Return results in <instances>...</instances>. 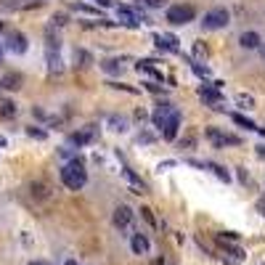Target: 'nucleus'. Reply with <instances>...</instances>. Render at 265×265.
I'll return each mask as SVG.
<instances>
[{
    "label": "nucleus",
    "instance_id": "1",
    "mask_svg": "<svg viewBox=\"0 0 265 265\" xmlns=\"http://www.w3.org/2000/svg\"><path fill=\"white\" fill-rule=\"evenodd\" d=\"M61 183L69 191H80L88 183V170H85V162L80 157L69 159V162L61 167Z\"/></svg>",
    "mask_w": 265,
    "mask_h": 265
},
{
    "label": "nucleus",
    "instance_id": "2",
    "mask_svg": "<svg viewBox=\"0 0 265 265\" xmlns=\"http://www.w3.org/2000/svg\"><path fill=\"white\" fill-rule=\"evenodd\" d=\"M228 21H231V14H228L225 8H212L204 14L202 27L204 29H223V27H228Z\"/></svg>",
    "mask_w": 265,
    "mask_h": 265
},
{
    "label": "nucleus",
    "instance_id": "3",
    "mask_svg": "<svg viewBox=\"0 0 265 265\" xmlns=\"http://www.w3.org/2000/svg\"><path fill=\"white\" fill-rule=\"evenodd\" d=\"M194 16H197V8L194 6H170L167 8V21L170 24H188V21H194Z\"/></svg>",
    "mask_w": 265,
    "mask_h": 265
},
{
    "label": "nucleus",
    "instance_id": "4",
    "mask_svg": "<svg viewBox=\"0 0 265 265\" xmlns=\"http://www.w3.org/2000/svg\"><path fill=\"white\" fill-rule=\"evenodd\" d=\"M199 98H202L204 103H210V106L217 109V111L223 109V93H220V88H215V83L199 85Z\"/></svg>",
    "mask_w": 265,
    "mask_h": 265
},
{
    "label": "nucleus",
    "instance_id": "5",
    "mask_svg": "<svg viewBox=\"0 0 265 265\" xmlns=\"http://www.w3.org/2000/svg\"><path fill=\"white\" fill-rule=\"evenodd\" d=\"M204 135L210 138V141H212V143H215L217 148H225V146H239V143H241V141H239L236 135L220 133V130H217V128H207V130H204Z\"/></svg>",
    "mask_w": 265,
    "mask_h": 265
},
{
    "label": "nucleus",
    "instance_id": "6",
    "mask_svg": "<svg viewBox=\"0 0 265 265\" xmlns=\"http://www.w3.org/2000/svg\"><path fill=\"white\" fill-rule=\"evenodd\" d=\"M172 114V103L170 101H162V103H157V109L152 111V125L162 133V128H165V122H167V117Z\"/></svg>",
    "mask_w": 265,
    "mask_h": 265
},
{
    "label": "nucleus",
    "instance_id": "7",
    "mask_svg": "<svg viewBox=\"0 0 265 265\" xmlns=\"http://www.w3.org/2000/svg\"><path fill=\"white\" fill-rule=\"evenodd\" d=\"M178 130H180V111L172 109V114L167 117L165 128H162V138H165V141H175V138H178Z\"/></svg>",
    "mask_w": 265,
    "mask_h": 265
},
{
    "label": "nucleus",
    "instance_id": "8",
    "mask_svg": "<svg viewBox=\"0 0 265 265\" xmlns=\"http://www.w3.org/2000/svg\"><path fill=\"white\" fill-rule=\"evenodd\" d=\"M154 43H157V48H162V51H170V53H180V40L175 37V34H170V32H162V34H154Z\"/></svg>",
    "mask_w": 265,
    "mask_h": 265
},
{
    "label": "nucleus",
    "instance_id": "9",
    "mask_svg": "<svg viewBox=\"0 0 265 265\" xmlns=\"http://www.w3.org/2000/svg\"><path fill=\"white\" fill-rule=\"evenodd\" d=\"M135 69H138V72H143V74H148L154 83H162V80H165V74L157 69V61L154 59H141V61L135 64Z\"/></svg>",
    "mask_w": 265,
    "mask_h": 265
},
{
    "label": "nucleus",
    "instance_id": "10",
    "mask_svg": "<svg viewBox=\"0 0 265 265\" xmlns=\"http://www.w3.org/2000/svg\"><path fill=\"white\" fill-rule=\"evenodd\" d=\"M6 48L11 51V53H16V56H21V53H27V48H29V43H27V37L21 32H11L8 34V45Z\"/></svg>",
    "mask_w": 265,
    "mask_h": 265
},
{
    "label": "nucleus",
    "instance_id": "11",
    "mask_svg": "<svg viewBox=\"0 0 265 265\" xmlns=\"http://www.w3.org/2000/svg\"><path fill=\"white\" fill-rule=\"evenodd\" d=\"M130 220H133V210H130L128 204H120L117 210H114V215H111V223L117 225V228L130 225Z\"/></svg>",
    "mask_w": 265,
    "mask_h": 265
},
{
    "label": "nucleus",
    "instance_id": "12",
    "mask_svg": "<svg viewBox=\"0 0 265 265\" xmlns=\"http://www.w3.org/2000/svg\"><path fill=\"white\" fill-rule=\"evenodd\" d=\"M122 178L130 183V191H133V194H146V191H148V186H146V183L135 175V172H133L130 167H122Z\"/></svg>",
    "mask_w": 265,
    "mask_h": 265
},
{
    "label": "nucleus",
    "instance_id": "13",
    "mask_svg": "<svg viewBox=\"0 0 265 265\" xmlns=\"http://www.w3.org/2000/svg\"><path fill=\"white\" fill-rule=\"evenodd\" d=\"M96 138V128L90 125V128H85V130H77V133H72L69 135V143L72 146H88L90 141Z\"/></svg>",
    "mask_w": 265,
    "mask_h": 265
},
{
    "label": "nucleus",
    "instance_id": "14",
    "mask_svg": "<svg viewBox=\"0 0 265 265\" xmlns=\"http://www.w3.org/2000/svg\"><path fill=\"white\" fill-rule=\"evenodd\" d=\"M217 244L225 249V255H231V257H236V260H244V257H247V252L241 249V247H236V241H228V239H223V236H217Z\"/></svg>",
    "mask_w": 265,
    "mask_h": 265
},
{
    "label": "nucleus",
    "instance_id": "15",
    "mask_svg": "<svg viewBox=\"0 0 265 265\" xmlns=\"http://www.w3.org/2000/svg\"><path fill=\"white\" fill-rule=\"evenodd\" d=\"M260 43H262V37L257 32H241V37H239V45H241V48H247V51L260 48Z\"/></svg>",
    "mask_w": 265,
    "mask_h": 265
},
{
    "label": "nucleus",
    "instance_id": "16",
    "mask_svg": "<svg viewBox=\"0 0 265 265\" xmlns=\"http://www.w3.org/2000/svg\"><path fill=\"white\" fill-rule=\"evenodd\" d=\"M45 56H48V72L61 74V72H64V61H61L59 51H45Z\"/></svg>",
    "mask_w": 265,
    "mask_h": 265
},
{
    "label": "nucleus",
    "instance_id": "17",
    "mask_svg": "<svg viewBox=\"0 0 265 265\" xmlns=\"http://www.w3.org/2000/svg\"><path fill=\"white\" fill-rule=\"evenodd\" d=\"M148 247H152V244H148V239H146L143 234H135V236L130 239V249L135 252V255H146Z\"/></svg>",
    "mask_w": 265,
    "mask_h": 265
},
{
    "label": "nucleus",
    "instance_id": "18",
    "mask_svg": "<svg viewBox=\"0 0 265 265\" xmlns=\"http://www.w3.org/2000/svg\"><path fill=\"white\" fill-rule=\"evenodd\" d=\"M122 61H125V59H103V61H101V69H103L106 74H120V72H122Z\"/></svg>",
    "mask_w": 265,
    "mask_h": 265
},
{
    "label": "nucleus",
    "instance_id": "19",
    "mask_svg": "<svg viewBox=\"0 0 265 265\" xmlns=\"http://www.w3.org/2000/svg\"><path fill=\"white\" fill-rule=\"evenodd\" d=\"M106 125L111 130H117V133H128V120L120 117V114H111V117L106 120Z\"/></svg>",
    "mask_w": 265,
    "mask_h": 265
},
{
    "label": "nucleus",
    "instance_id": "20",
    "mask_svg": "<svg viewBox=\"0 0 265 265\" xmlns=\"http://www.w3.org/2000/svg\"><path fill=\"white\" fill-rule=\"evenodd\" d=\"M0 88H6V90H19V88H21V74H6L3 80H0Z\"/></svg>",
    "mask_w": 265,
    "mask_h": 265
},
{
    "label": "nucleus",
    "instance_id": "21",
    "mask_svg": "<svg viewBox=\"0 0 265 265\" xmlns=\"http://www.w3.org/2000/svg\"><path fill=\"white\" fill-rule=\"evenodd\" d=\"M236 106L239 109H244V111H249V109H255V98H252L249 93H236Z\"/></svg>",
    "mask_w": 265,
    "mask_h": 265
},
{
    "label": "nucleus",
    "instance_id": "22",
    "mask_svg": "<svg viewBox=\"0 0 265 265\" xmlns=\"http://www.w3.org/2000/svg\"><path fill=\"white\" fill-rule=\"evenodd\" d=\"M16 103L14 101H3V103H0V117H3V120H14L16 117Z\"/></svg>",
    "mask_w": 265,
    "mask_h": 265
},
{
    "label": "nucleus",
    "instance_id": "23",
    "mask_svg": "<svg viewBox=\"0 0 265 265\" xmlns=\"http://www.w3.org/2000/svg\"><path fill=\"white\" fill-rule=\"evenodd\" d=\"M207 170H212L215 175H217V180H223V183H231V172H228L225 167L215 165V162H207Z\"/></svg>",
    "mask_w": 265,
    "mask_h": 265
},
{
    "label": "nucleus",
    "instance_id": "24",
    "mask_svg": "<svg viewBox=\"0 0 265 265\" xmlns=\"http://www.w3.org/2000/svg\"><path fill=\"white\" fill-rule=\"evenodd\" d=\"M231 120L239 125V128H247V130H257V125L252 122V120H247L244 114H231Z\"/></svg>",
    "mask_w": 265,
    "mask_h": 265
},
{
    "label": "nucleus",
    "instance_id": "25",
    "mask_svg": "<svg viewBox=\"0 0 265 265\" xmlns=\"http://www.w3.org/2000/svg\"><path fill=\"white\" fill-rule=\"evenodd\" d=\"M74 61L80 66H90V64H93V56H90L88 51H74Z\"/></svg>",
    "mask_w": 265,
    "mask_h": 265
},
{
    "label": "nucleus",
    "instance_id": "26",
    "mask_svg": "<svg viewBox=\"0 0 265 265\" xmlns=\"http://www.w3.org/2000/svg\"><path fill=\"white\" fill-rule=\"evenodd\" d=\"M188 64H191V69H194V74H199V77H210V69H207V66H202V61H191L188 59Z\"/></svg>",
    "mask_w": 265,
    "mask_h": 265
},
{
    "label": "nucleus",
    "instance_id": "27",
    "mask_svg": "<svg viewBox=\"0 0 265 265\" xmlns=\"http://www.w3.org/2000/svg\"><path fill=\"white\" fill-rule=\"evenodd\" d=\"M27 135L34 138V141H45V138H48V133H45L43 128H34V125H32V128H27Z\"/></svg>",
    "mask_w": 265,
    "mask_h": 265
},
{
    "label": "nucleus",
    "instance_id": "28",
    "mask_svg": "<svg viewBox=\"0 0 265 265\" xmlns=\"http://www.w3.org/2000/svg\"><path fill=\"white\" fill-rule=\"evenodd\" d=\"M32 194H34V197H40V199H45V197H48V186H45V183H32Z\"/></svg>",
    "mask_w": 265,
    "mask_h": 265
},
{
    "label": "nucleus",
    "instance_id": "29",
    "mask_svg": "<svg viewBox=\"0 0 265 265\" xmlns=\"http://www.w3.org/2000/svg\"><path fill=\"white\" fill-rule=\"evenodd\" d=\"M74 11H80V14H90V16H98V8H93V6H83V3H77V6H72ZM101 19V16H98Z\"/></svg>",
    "mask_w": 265,
    "mask_h": 265
},
{
    "label": "nucleus",
    "instance_id": "30",
    "mask_svg": "<svg viewBox=\"0 0 265 265\" xmlns=\"http://www.w3.org/2000/svg\"><path fill=\"white\" fill-rule=\"evenodd\" d=\"M141 217H143V220L152 225V228H157V220H154V215H152V210H148V207H141Z\"/></svg>",
    "mask_w": 265,
    "mask_h": 265
},
{
    "label": "nucleus",
    "instance_id": "31",
    "mask_svg": "<svg viewBox=\"0 0 265 265\" xmlns=\"http://www.w3.org/2000/svg\"><path fill=\"white\" fill-rule=\"evenodd\" d=\"M114 90H125V93H130V96H135L138 93V88H130V85H125V83H109Z\"/></svg>",
    "mask_w": 265,
    "mask_h": 265
},
{
    "label": "nucleus",
    "instance_id": "32",
    "mask_svg": "<svg viewBox=\"0 0 265 265\" xmlns=\"http://www.w3.org/2000/svg\"><path fill=\"white\" fill-rule=\"evenodd\" d=\"M138 3L141 6H146V8H162L167 0H138Z\"/></svg>",
    "mask_w": 265,
    "mask_h": 265
},
{
    "label": "nucleus",
    "instance_id": "33",
    "mask_svg": "<svg viewBox=\"0 0 265 265\" xmlns=\"http://www.w3.org/2000/svg\"><path fill=\"white\" fill-rule=\"evenodd\" d=\"M178 162L175 159H165V162H159V167H157V172H162V170H170V167H175Z\"/></svg>",
    "mask_w": 265,
    "mask_h": 265
},
{
    "label": "nucleus",
    "instance_id": "34",
    "mask_svg": "<svg viewBox=\"0 0 265 265\" xmlns=\"http://www.w3.org/2000/svg\"><path fill=\"white\" fill-rule=\"evenodd\" d=\"M194 56H197V59H204V56H207V51H204V45H202V43L194 45Z\"/></svg>",
    "mask_w": 265,
    "mask_h": 265
},
{
    "label": "nucleus",
    "instance_id": "35",
    "mask_svg": "<svg viewBox=\"0 0 265 265\" xmlns=\"http://www.w3.org/2000/svg\"><path fill=\"white\" fill-rule=\"evenodd\" d=\"M64 24H66V16L59 14V16H53V24H51V27H64Z\"/></svg>",
    "mask_w": 265,
    "mask_h": 265
},
{
    "label": "nucleus",
    "instance_id": "36",
    "mask_svg": "<svg viewBox=\"0 0 265 265\" xmlns=\"http://www.w3.org/2000/svg\"><path fill=\"white\" fill-rule=\"evenodd\" d=\"M146 90H152V93H162V85H159V83H146Z\"/></svg>",
    "mask_w": 265,
    "mask_h": 265
},
{
    "label": "nucleus",
    "instance_id": "37",
    "mask_svg": "<svg viewBox=\"0 0 265 265\" xmlns=\"http://www.w3.org/2000/svg\"><path fill=\"white\" fill-rule=\"evenodd\" d=\"M146 117H148V114H146L143 109H135V120H138V122H143Z\"/></svg>",
    "mask_w": 265,
    "mask_h": 265
},
{
    "label": "nucleus",
    "instance_id": "38",
    "mask_svg": "<svg viewBox=\"0 0 265 265\" xmlns=\"http://www.w3.org/2000/svg\"><path fill=\"white\" fill-rule=\"evenodd\" d=\"M239 180H241V183H247V180H249V175H247V170H239Z\"/></svg>",
    "mask_w": 265,
    "mask_h": 265
},
{
    "label": "nucleus",
    "instance_id": "39",
    "mask_svg": "<svg viewBox=\"0 0 265 265\" xmlns=\"http://www.w3.org/2000/svg\"><path fill=\"white\" fill-rule=\"evenodd\" d=\"M96 3H98L101 8H109V6H114V3H111V0H96Z\"/></svg>",
    "mask_w": 265,
    "mask_h": 265
},
{
    "label": "nucleus",
    "instance_id": "40",
    "mask_svg": "<svg viewBox=\"0 0 265 265\" xmlns=\"http://www.w3.org/2000/svg\"><path fill=\"white\" fill-rule=\"evenodd\" d=\"M32 114H34L37 120H43V117H45V111H43V109H32Z\"/></svg>",
    "mask_w": 265,
    "mask_h": 265
},
{
    "label": "nucleus",
    "instance_id": "41",
    "mask_svg": "<svg viewBox=\"0 0 265 265\" xmlns=\"http://www.w3.org/2000/svg\"><path fill=\"white\" fill-rule=\"evenodd\" d=\"M257 210H260V215H265V199H260V202H257Z\"/></svg>",
    "mask_w": 265,
    "mask_h": 265
},
{
    "label": "nucleus",
    "instance_id": "42",
    "mask_svg": "<svg viewBox=\"0 0 265 265\" xmlns=\"http://www.w3.org/2000/svg\"><path fill=\"white\" fill-rule=\"evenodd\" d=\"M152 265H165V257H154V260H152Z\"/></svg>",
    "mask_w": 265,
    "mask_h": 265
},
{
    "label": "nucleus",
    "instance_id": "43",
    "mask_svg": "<svg viewBox=\"0 0 265 265\" xmlns=\"http://www.w3.org/2000/svg\"><path fill=\"white\" fill-rule=\"evenodd\" d=\"M29 265H51V262H43V260H29Z\"/></svg>",
    "mask_w": 265,
    "mask_h": 265
},
{
    "label": "nucleus",
    "instance_id": "44",
    "mask_svg": "<svg viewBox=\"0 0 265 265\" xmlns=\"http://www.w3.org/2000/svg\"><path fill=\"white\" fill-rule=\"evenodd\" d=\"M257 154H260V157L265 159V146H257Z\"/></svg>",
    "mask_w": 265,
    "mask_h": 265
},
{
    "label": "nucleus",
    "instance_id": "45",
    "mask_svg": "<svg viewBox=\"0 0 265 265\" xmlns=\"http://www.w3.org/2000/svg\"><path fill=\"white\" fill-rule=\"evenodd\" d=\"M6 143H8V141H6V135H0V148H3Z\"/></svg>",
    "mask_w": 265,
    "mask_h": 265
},
{
    "label": "nucleus",
    "instance_id": "46",
    "mask_svg": "<svg viewBox=\"0 0 265 265\" xmlns=\"http://www.w3.org/2000/svg\"><path fill=\"white\" fill-rule=\"evenodd\" d=\"M64 265H77V260H66Z\"/></svg>",
    "mask_w": 265,
    "mask_h": 265
},
{
    "label": "nucleus",
    "instance_id": "47",
    "mask_svg": "<svg viewBox=\"0 0 265 265\" xmlns=\"http://www.w3.org/2000/svg\"><path fill=\"white\" fill-rule=\"evenodd\" d=\"M257 130H260V135H262V138H265V128H257Z\"/></svg>",
    "mask_w": 265,
    "mask_h": 265
},
{
    "label": "nucleus",
    "instance_id": "48",
    "mask_svg": "<svg viewBox=\"0 0 265 265\" xmlns=\"http://www.w3.org/2000/svg\"><path fill=\"white\" fill-rule=\"evenodd\" d=\"M0 61H3V48H0Z\"/></svg>",
    "mask_w": 265,
    "mask_h": 265
},
{
    "label": "nucleus",
    "instance_id": "49",
    "mask_svg": "<svg viewBox=\"0 0 265 265\" xmlns=\"http://www.w3.org/2000/svg\"><path fill=\"white\" fill-rule=\"evenodd\" d=\"M0 32H3V21H0Z\"/></svg>",
    "mask_w": 265,
    "mask_h": 265
},
{
    "label": "nucleus",
    "instance_id": "50",
    "mask_svg": "<svg viewBox=\"0 0 265 265\" xmlns=\"http://www.w3.org/2000/svg\"><path fill=\"white\" fill-rule=\"evenodd\" d=\"M262 56H265V48H262Z\"/></svg>",
    "mask_w": 265,
    "mask_h": 265
},
{
    "label": "nucleus",
    "instance_id": "51",
    "mask_svg": "<svg viewBox=\"0 0 265 265\" xmlns=\"http://www.w3.org/2000/svg\"><path fill=\"white\" fill-rule=\"evenodd\" d=\"M262 265H265V262H262Z\"/></svg>",
    "mask_w": 265,
    "mask_h": 265
}]
</instances>
